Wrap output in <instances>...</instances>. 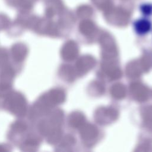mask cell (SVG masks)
I'll use <instances>...</instances> for the list:
<instances>
[{
  "label": "cell",
  "mask_w": 152,
  "mask_h": 152,
  "mask_svg": "<svg viewBox=\"0 0 152 152\" xmlns=\"http://www.w3.org/2000/svg\"><path fill=\"white\" fill-rule=\"evenodd\" d=\"M140 12L144 17H149L152 15V2H142L139 6Z\"/></svg>",
  "instance_id": "7a4b0ae2"
},
{
  "label": "cell",
  "mask_w": 152,
  "mask_h": 152,
  "mask_svg": "<svg viewBox=\"0 0 152 152\" xmlns=\"http://www.w3.org/2000/svg\"><path fill=\"white\" fill-rule=\"evenodd\" d=\"M134 28L139 34H145L148 33L152 28V23L148 17H143L134 22Z\"/></svg>",
  "instance_id": "6da1fadb"
}]
</instances>
